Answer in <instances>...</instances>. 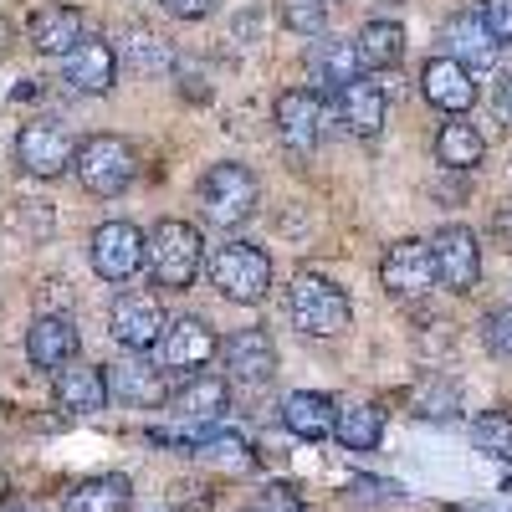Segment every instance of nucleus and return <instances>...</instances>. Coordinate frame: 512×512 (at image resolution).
I'll list each match as a JSON object with an SVG mask.
<instances>
[{
  "instance_id": "f257e3e1",
  "label": "nucleus",
  "mask_w": 512,
  "mask_h": 512,
  "mask_svg": "<svg viewBox=\"0 0 512 512\" xmlns=\"http://www.w3.org/2000/svg\"><path fill=\"white\" fill-rule=\"evenodd\" d=\"M287 318L297 333H308V338H338V333H349L354 323V303H349V292L318 277V272H303L292 287H287Z\"/></svg>"
},
{
  "instance_id": "f03ea898",
  "label": "nucleus",
  "mask_w": 512,
  "mask_h": 512,
  "mask_svg": "<svg viewBox=\"0 0 512 512\" xmlns=\"http://www.w3.org/2000/svg\"><path fill=\"white\" fill-rule=\"evenodd\" d=\"M72 175H77V185L88 190V195L113 200V195H123L128 185H134V175H139V154H134V144L118 139V134H93V139H82V144H77Z\"/></svg>"
},
{
  "instance_id": "7ed1b4c3",
  "label": "nucleus",
  "mask_w": 512,
  "mask_h": 512,
  "mask_svg": "<svg viewBox=\"0 0 512 512\" xmlns=\"http://www.w3.org/2000/svg\"><path fill=\"white\" fill-rule=\"evenodd\" d=\"M200 262H205V241H200V231L190 221L169 216V221H159L149 231V272H154L159 287L185 292L200 277Z\"/></svg>"
},
{
  "instance_id": "20e7f679",
  "label": "nucleus",
  "mask_w": 512,
  "mask_h": 512,
  "mask_svg": "<svg viewBox=\"0 0 512 512\" xmlns=\"http://www.w3.org/2000/svg\"><path fill=\"white\" fill-rule=\"evenodd\" d=\"M256 200H262V185H256V175L246 164L221 159V164L205 169V180H200V216L210 226H241V221H251Z\"/></svg>"
},
{
  "instance_id": "39448f33",
  "label": "nucleus",
  "mask_w": 512,
  "mask_h": 512,
  "mask_svg": "<svg viewBox=\"0 0 512 512\" xmlns=\"http://www.w3.org/2000/svg\"><path fill=\"white\" fill-rule=\"evenodd\" d=\"M210 287H216L226 303H262L272 287V262L262 246L251 241H226L210 256Z\"/></svg>"
},
{
  "instance_id": "423d86ee",
  "label": "nucleus",
  "mask_w": 512,
  "mask_h": 512,
  "mask_svg": "<svg viewBox=\"0 0 512 512\" xmlns=\"http://www.w3.org/2000/svg\"><path fill=\"white\" fill-rule=\"evenodd\" d=\"M164 333H169V318H164L154 292H118L113 297V308H108V338H113L118 349L149 354V349L164 344Z\"/></svg>"
},
{
  "instance_id": "0eeeda50",
  "label": "nucleus",
  "mask_w": 512,
  "mask_h": 512,
  "mask_svg": "<svg viewBox=\"0 0 512 512\" xmlns=\"http://www.w3.org/2000/svg\"><path fill=\"white\" fill-rule=\"evenodd\" d=\"M16 164L36 180H57L77 164V144L67 134V123H52V118H36L16 134Z\"/></svg>"
},
{
  "instance_id": "6e6552de",
  "label": "nucleus",
  "mask_w": 512,
  "mask_h": 512,
  "mask_svg": "<svg viewBox=\"0 0 512 512\" xmlns=\"http://www.w3.org/2000/svg\"><path fill=\"white\" fill-rule=\"evenodd\" d=\"M441 57L461 62L466 72L477 77V72H492L502 62V47H497V31L487 26L482 11H456L441 26Z\"/></svg>"
},
{
  "instance_id": "1a4fd4ad",
  "label": "nucleus",
  "mask_w": 512,
  "mask_h": 512,
  "mask_svg": "<svg viewBox=\"0 0 512 512\" xmlns=\"http://www.w3.org/2000/svg\"><path fill=\"white\" fill-rule=\"evenodd\" d=\"M88 256H93V272L103 282H128L139 272V262L149 256V236L128 221H103L88 241Z\"/></svg>"
},
{
  "instance_id": "9d476101",
  "label": "nucleus",
  "mask_w": 512,
  "mask_h": 512,
  "mask_svg": "<svg viewBox=\"0 0 512 512\" xmlns=\"http://www.w3.org/2000/svg\"><path fill=\"white\" fill-rule=\"evenodd\" d=\"M431 256H436V277L446 292H472L482 277V246L466 226H441L431 236Z\"/></svg>"
},
{
  "instance_id": "9b49d317",
  "label": "nucleus",
  "mask_w": 512,
  "mask_h": 512,
  "mask_svg": "<svg viewBox=\"0 0 512 512\" xmlns=\"http://www.w3.org/2000/svg\"><path fill=\"white\" fill-rule=\"evenodd\" d=\"M328 123H333V113H328L323 98L308 93V88H287V93L277 98V134H282V144H287L292 154H308V149L323 139Z\"/></svg>"
},
{
  "instance_id": "f8f14e48",
  "label": "nucleus",
  "mask_w": 512,
  "mask_h": 512,
  "mask_svg": "<svg viewBox=\"0 0 512 512\" xmlns=\"http://www.w3.org/2000/svg\"><path fill=\"white\" fill-rule=\"evenodd\" d=\"M384 292L390 297H420V292H431L436 277V256H431V241H395L390 251H384Z\"/></svg>"
},
{
  "instance_id": "ddd939ff",
  "label": "nucleus",
  "mask_w": 512,
  "mask_h": 512,
  "mask_svg": "<svg viewBox=\"0 0 512 512\" xmlns=\"http://www.w3.org/2000/svg\"><path fill=\"white\" fill-rule=\"evenodd\" d=\"M420 93H425V103H431V108L461 118L466 108L477 103V82H472V72H466L461 62H451V57H431V62L420 67Z\"/></svg>"
},
{
  "instance_id": "4468645a",
  "label": "nucleus",
  "mask_w": 512,
  "mask_h": 512,
  "mask_svg": "<svg viewBox=\"0 0 512 512\" xmlns=\"http://www.w3.org/2000/svg\"><path fill=\"white\" fill-rule=\"evenodd\" d=\"M159 354H164L169 369H180V374L195 379L210 359L221 354V344H216V333H210L205 318H175V323H169V333H164V344H159Z\"/></svg>"
},
{
  "instance_id": "2eb2a0df",
  "label": "nucleus",
  "mask_w": 512,
  "mask_h": 512,
  "mask_svg": "<svg viewBox=\"0 0 512 512\" xmlns=\"http://www.w3.org/2000/svg\"><path fill=\"white\" fill-rule=\"evenodd\" d=\"M221 359H226V374L241 384H262L277 374V344L267 338V328H236L221 344Z\"/></svg>"
},
{
  "instance_id": "dca6fc26",
  "label": "nucleus",
  "mask_w": 512,
  "mask_h": 512,
  "mask_svg": "<svg viewBox=\"0 0 512 512\" xmlns=\"http://www.w3.org/2000/svg\"><path fill=\"white\" fill-rule=\"evenodd\" d=\"M113 77H118V52H113V41H103V36H88L67 57V88L82 93V98H103L113 88Z\"/></svg>"
},
{
  "instance_id": "f3484780",
  "label": "nucleus",
  "mask_w": 512,
  "mask_h": 512,
  "mask_svg": "<svg viewBox=\"0 0 512 512\" xmlns=\"http://www.w3.org/2000/svg\"><path fill=\"white\" fill-rule=\"evenodd\" d=\"M26 359L36 369H52V374H62L67 364H77V328H72V318H62V313L36 318L26 328Z\"/></svg>"
},
{
  "instance_id": "a211bd4d",
  "label": "nucleus",
  "mask_w": 512,
  "mask_h": 512,
  "mask_svg": "<svg viewBox=\"0 0 512 512\" xmlns=\"http://www.w3.org/2000/svg\"><path fill=\"white\" fill-rule=\"evenodd\" d=\"M108 369V390L123 400V405H134V410H159L169 400V384L159 369H149L144 359H123V364H103Z\"/></svg>"
},
{
  "instance_id": "6ab92c4d",
  "label": "nucleus",
  "mask_w": 512,
  "mask_h": 512,
  "mask_svg": "<svg viewBox=\"0 0 512 512\" xmlns=\"http://www.w3.org/2000/svg\"><path fill=\"white\" fill-rule=\"evenodd\" d=\"M282 425L297 441H323V436L338 431V405L318 390H292L282 400Z\"/></svg>"
},
{
  "instance_id": "aec40b11",
  "label": "nucleus",
  "mask_w": 512,
  "mask_h": 512,
  "mask_svg": "<svg viewBox=\"0 0 512 512\" xmlns=\"http://www.w3.org/2000/svg\"><path fill=\"white\" fill-rule=\"evenodd\" d=\"M82 11L72 6H41L31 16V47L36 52H47V57H72L82 47Z\"/></svg>"
},
{
  "instance_id": "412c9836",
  "label": "nucleus",
  "mask_w": 512,
  "mask_h": 512,
  "mask_svg": "<svg viewBox=\"0 0 512 512\" xmlns=\"http://www.w3.org/2000/svg\"><path fill=\"white\" fill-rule=\"evenodd\" d=\"M108 395H113V390H108V374H103L98 364H67V369L57 374V405L72 410V415L103 410Z\"/></svg>"
},
{
  "instance_id": "4be33fe9",
  "label": "nucleus",
  "mask_w": 512,
  "mask_h": 512,
  "mask_svg": "<svg viewBox=\"0 0 512 512\" xmlns=\"http://www.w3.org/2000/svg\"><path fill=\"white\" fill-rule=\"evenodd\" d=\"M338 108H344V123H349V134H359V139H374L379 128H384V88L374 77H359V82H349L344 93H338Z\"/></svg>"
},
{
  "instance_id": "5701e85b",
  "label": "nucleus",
  "mask_w": 512,
  "mask_h": 512,
  "mask_svg": "<svg viewBox=\"0 0 512 512\" xmlns=\"http://www.w3.org/2000/svg\"><path fill=\"white\" fill-rule=\"evenodd\" d=\"M226 405H231V390H226V379H221V374H195V379L180 384V395H175V410H180L185 425L216 420Z\"/></svg>"
},
{
  "instance_id": "b1692460",
  "label": "nucleus",
  "mask_w": 512,
  "mask_h": 512,
  "mask_svg": "<svg viewBox=\"0 0 512 512\" xmlns=\"http://www.w3.org/2000/svg\"><path fill=\"white\" fill-rule=\"evenodd\" d=\"M354 47H359L364 72H390V67L405 57V26H400V21H369V26L354 36Z\"/></svg>"
},
{
  "instance_id": "393cba45",
  "label": "nucleus",
  "mask_w": 512,
  "mask_h": 512,
  "mask_svg": "<svg viewBox=\"0 0 512 512\" xmlns=\"http://www.w3.org/2000/svg\"><path fill=\"white\" fill-rule=\"evenodd\" d=\"M482 154H487V139H482L477 123H466V118L441 123V134H436V159H441L446 169H477Z\"/></svg>"
},
{
  "instance_id": "a878e982",
  "label": "nucleus",
  "mask_w": 512,
  "mask_h": 512,
  "mask_svg": "<svg viewBox=\"0 0 512 512\" xmlns=\"http://www.w3.org/2000/svg\"><path fill=\"white\" fill-rule=\"evenodd\" d=\"M313 72H318L323 82H333L338 93H344L349 82H359V77H364L359 47H354L349 36H323L318 47H313Z\"/></svg>"
},
{
  "instance_id": "bb28decb",
  "label": "nucleus",
  "mask_w": 512,
  "mask_h": 512,
  "mask_svg": "<svg viewBox=\"0 0 512 512\" xmlns=\"http://www.w3.org/2000/svg\"><path fill=\"white\" fill-rule=\"evenodd\" d=\"M456 410H461V390L446 374L415 379V390H410V415L415 420H456Z\"/></svg>"
},
{
  "instance_id": "cd10ccee",
  "label": "nucleus",
  "mask_w": 512,
  "mask_h": 512,
  "mask_svg": "<svg viewBox=\"0 0 512 512\" xmlns=\"http://www.w3.org/2000/svg\"><path fill=\"white\" fill-rule=\"evenodd\" d=\"M128 507V477H88L82 487L67 492V512H123Z\"/></svg>"
},
{
  "instance_id": "c85d7f7f",
  "label": "nucleus",
  "mask_w": 512,
  "mask_h": 512,
  "mask_svg": "<svg viewBox=\"0 0 512 512\" xmlns=\"http://www.w3.org/2000/svg\"><path fill=\"white\" fill-rule=\"evenodd\" d=\"M338 441H344V451H379L384 441V415L374 405H344L338 410Z\"/></svg>"
},
{
  "instance_id": "c756f323",
  "label": "nucleus",
  "mask_w": 512,
  "mask_h": 512,
  "mask_svg": "<svg viewBox=\"0 0 512 512\" xmlns=\"http://www.w3.org/2000/svg\"><path fill=\"white\" fill-rule=\"evenodd\" d=\"M195 456H205L210 466H226V472H236V477L256 466V451L236 431H205V441L195 446Z\"/></svg>"
},
{
  "instance_id": "7c9ffc66",
  "label": "nucleus",
  "mask_w": 512,
  "mask_h": 512,
  "mask_svg": "<svg viewBox=\"0 0 512 512\" xmlns=\"http://www.w3.org/2000/svg\"><path fill=\"white\" fill-rule=\"evenodd\" d=\"M472 446L492 461H512V415L502 410H482L472 420Z\"/></svg>"
},
{
  "instance_id": "2f4dec72",
  "label": "nucleus",
  "mask_w": 512,
  "mask_h": 512,
  "mask_svg": "<svg viewBox=\"0 0 512 512\" xmlns=\"http://www.w3.org/2000/svg\"><path fill=\"white\" fill-rule=\"evenodd\" d=\"M123 57H128V67H139V72H149V77H159V72H169V47L154 36V31H128V41H123Z\"/></svg>"
},
{
  "instance_id": "473e14b6",
  "label": "nucleus",
  "mask_w": 512,
  "mask_h": 512,
  "mask_svg": "<svg viewBox=\"0 0 512 512\" xmlns=\"http://www.w3.org/2000/svg\"><path fill=\"white\" fill-rule=\"evenodd\" d=\"M277 11H282V26H287L292 36H318L323 21H328L323 0H277Z\"/></svg>"
},
{
  "instance_id": "72a5a7b5",
  "label": "nucleus",
  "mask_w": 512,
  "mask_h": 512,
  "mask_svg": "<svg viewBox=\"0 0 512 512\" xmlns=\"http://www.w3.org/2000/svg\"><path fill=\"white\" fill-rule=\"evenodd\" d=\"M482 344H487L492 359L512 364V308H492V313L482 318Z\"/></svg>"
},
{
  "instance_id": "f704fd0d",
  "label": "nucleus",
  "mask_w": 512,
  "mask_h": 512,
  "mask_svg": "<svg viewBox=\"0 0 512 512\" xmlns=\"http://www.w3.org/2000/svg\"><path fill=\"white\" fill-rule=\"evenodd\" d=\"M256 512H308V507H303V497H297L287 482H267L262 497H256Z\"/></svg>"
},
{
  "instance_id": "c9c22d12",
  "label": "nucleus",
  "mask_w": 512,
  "mask_h": 512,
  "mask_svg": "<svg viewBox=\"0 0 512 512\" xmlns=\"http://www.w3.org/2000/svg\"><path fill=\"white\" fill-rule=\"evenodd\" d=\"M349 487H354L359 497H369V502H395V497H405L400 482H384V477H354Z\"/></svg>"
},
{
  "instance_id": "e433bc0d",
  "label": "nucleus",
  "mask_w": 512,
  "mask_h": 512,
  "mask_svg": "<svg viewBox=\"0 0 512 512\" xmlns=\"http://www.w3.org/2000/svg\"><path fill=\"white\" fill-rule=\"evenodd\" d=\"M482 16L497 31V41H512V0H482Z\"/></svg>"
},
{
  "instance_id": "4c0bfd02",
  "label": "nucleus",
  "mask_w": 512,
  "mask_h": 512,
  "mask_svg": "<svg viewBox=\"0 0 512 512\" xmlns=\"http://www.w3.org/2000/svg\"><path fill=\"white\" fill-rule=\"evenodd\" d=\"M164 11L180 16V21H205L210 11H216V0H164Z\"/></svg>"
},
{
  "instance_id": "58836bf2",
  "label": "nucleus",
  "mask_w": 512,
  "mask_h": 512,
  "mask_svg": "<svg viewBox=\"0 0 512 512\" xmlns=\"http://www.w3.org/2000/svg\"><path fill=\"white\" fill-rule=\"evenodd\" d=\"M41 287H47V292H41V318H47V313H57V303H62V308L72 303L67 282H41Z\"/></svg>"
},
{
  "instance_id": "ea45409f",
  "label": "nucleus",
  "mask_w": 512,
  "mask_h": 512,
  "mask_svg": "<svg viewBox=\"0 0 512 512\" xmlns=\"http://www.w3.org/2000/svg\"><path fill=\"white\" fill-rule=\"evenodd\" d=\"M492 231H497L502 246H512V200H502V205L492 210Z\"/></svg>"
},
{
  "instance_id": "a19ab883",
  "label": "nucleus",
  "mask_w": 512,
  "mask_h": 512,
  "mask_svg": "<svg viewBox=\"0 0 512 512\" xmlns=\"http://www.w3.org/2000/svg\"><path fill=\"white\" fill-rule=\"evenodd\" d=\"M492 108H497V118H502V123H512V88H507L502 77H497V93H492Z\"/></svg>"
},
{
  "instance_id": "79ce46f5",
  "label": "nucleus",
  "mask_w": 512,
  "mask_h": 512,
  "mask_svg": "<svg viewBox=\"0 0 512 512\" xmlns=\"http://www.w3.org/2000/svg\"><path fill=\"white\" fill-rule=\"evenodd\" d=\"M502 82H507V88H512V52L502 57Z\"/></svg>"
},
{
  "instance_id": "37998d69",
  "label": "nucleus",
  "mask_w": 512,
  "mask_h": 512,
  "mask_svg": "<svg viewBox=\"0 0 512 512\" xmlns=\"http://www.w3.org/2000/svg\"><path fill=\"white\" fill-rule=\"evenodd\" d=\"M6 512H36V507H31V502H16V497H11V502H6Z\"/></svg>"
},
{
  "instance_id": "c03bdc74",
  "label": "nucleus",
  "mask_w": 512,
  "mask_h": 512,
  "mask_svg": "<svg viewBox=\"0 0 512 512\" xmlns=\"http://www.w3.org/2000/svg\"><path fill=\"white\" fill-rule=\"evenodd\" d=\"M149 512H164V507H149Z\"/></svg>"
},
{
  "instance_id": "a18cd8bd",
  "label": "nucleus",
  "mask_w": 512,
  "mask_h": 512,
  "mask_svg": "<svg viewBox=\"0 0 512 512\" xmlns=\"http://www.w3.org/2000/svg\"><path fill=\"white\" fill-rule=\"evenodd\" d=\"M251 512H256V507H251Z\"/></svg>"
}]
</instances>
